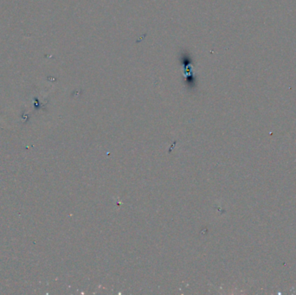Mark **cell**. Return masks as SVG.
Segmentation results:
<instances>
[]
</instances>
